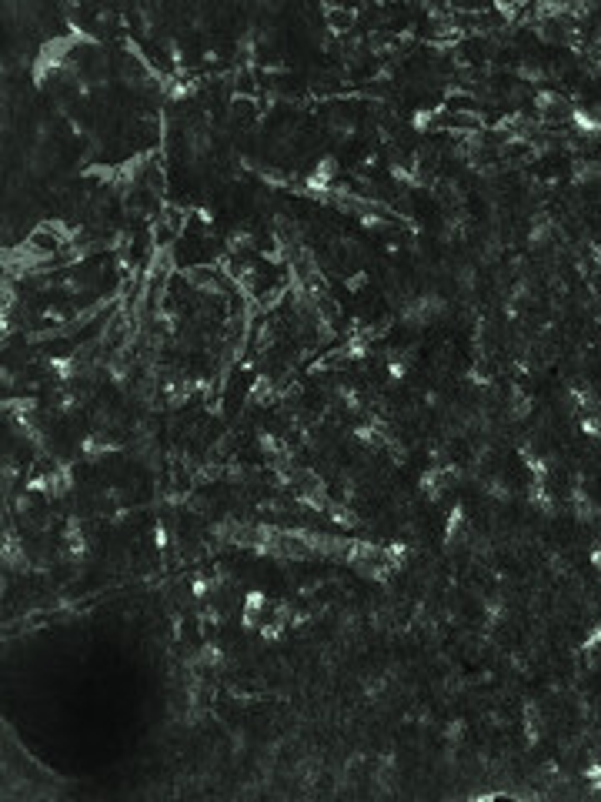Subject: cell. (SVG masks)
Wrapping results in <instances>:
<instances>
[{
    "label": "cell",
    "mask_w": 601,
    "mask_h": 802,
    "mask_svg": "<svg viewBox=\"0 0 601 802\" xmlns=\"http://www.w3.org/2000/svg\"><path fill=\"white\" fill-rule=\"evenodd\" d=\"M598 645H601V625L591 629V635H588V649H598Z\"/></svg>",
    "instance_id": "10"
},
{
    "label": "cell",
    "mask_w": 601,
    "mask_h": 802,
    "mask_svg": "<svg viewBox=\"0 0 601 802\" xmlns=\"http://www.w3.org/2000/svg\"><path fill=\"white\" fill-rule=\"evenodd\" d=\"M485 492H488L491 499H498V501L511 499V488L505 485V478H488V481H485Z\"/></svg>",
    "instance_id": "6"
},
{
    "label": "cell",
    "mask_w": 601,
    "mask_h": 802,
    "mask_svg": "<svg viewBox=\"0 0 601 802\" xmlns=\"http://www.w3.org/2000/svg\"><path fill=\"white\" fill-rule=\"evenodd\" d=\"M528 241H531V248H544V244L551 241V224H548V221H538L535 228H531V234H528Z\"/></svg>",
    "instance_id": "5"
},
{
    "label": "cell",
    "mask_w": 601,
    "mask_h": 802,
    "mask_svg": "<svg viewBox=\"0 0 601 802\" xmlns=\"http://www.w3.org/2000/svg\"><path fill=\"white\" fill-rule=\"evenodd\" d=\"M591 562H595V568H601V545H595V552H591Z\"/></svg>",
    "instance_id": "11"
},
{
    "label": "cell",
    "mask_w": 601,
    "mask_h": 802,
    "mask_svg": "<svg viewBox=\"0 0 601 802\" xmlns=\"http://www.w3.org/2000/svg\"><path fill=\"white\" fill-rule=\"evenodd\" d=\"M531 414V398L524 394L521 388L511 391V405H508V418L511 421H521V418H528Z\"/></svg>",
    "instance_id": "3"
},
{
    "label": "cell",
    "mask_w": 601,
    "mask_h": 802,
    "mask_svg": "<svg viewBox=\"0 0 601 802\" xmlns=\"http://www.w3.org/2000/svg\"><path fill=\"white\" fill-rule=\"evenodd\" d=\"M581 432L588 434V438H598L601 441V418L595 412H588L584 418H581Z\"/></svg>",
    "instance_id": "7"
},
{
    "label": "cell",
    "mask_w": 601,
    "mask_h": 802,
    "mask_svg": "<svg viewBox=\"0 0 601 802\" xmlns=\"http://www.w3.org/2000/svg\"><path fill=\"white\" fill-rule=\"evenodd\" d=\"M571 177H575V184H591V181L601 177V164L598 161H588V157H578L571 164Z\"/></svg>",
    "instance_id": "1"
},
{
    "label": "cell",
    "mask_w": 601,
    "mask_h": 802,
    "mask_svg": "<svg viewBox=\"0 0 601 802\" xmlns=\"http://www.w3.org/2000/svg\"><path fill=\"white\" fill-rule=\"evenodd\" d=\"M518 77H521V81H528V84H538V81H544V70L535 67V64H521V67H518Z\"/></svg>",
    "instance_id": "8"
},
{
    "label": "cell",
    "mask_w": 601,
    "mask_h": 802,
    "mask_svg": "<svg viewBox=\"0 0 601 802\" xmlns=\"http://www.w3.org/2000/svg\"><path fill=\"white\" fill-rule=\"evenodd\" d=\"M177 234H181V231H177L174 224H167V221H154V224H150V241H154L157 248H167L171 241H177Z\"/></svg>",
    "instance_id": "2"
},
{
    "label": "cell",
    "mask_w": 601,
    "mask_h": 802,
    "mask_svg": "<svg viewBox=\"0 0 601 802\" xmlns=\"http://www.w3.org/2000/svg\"><path fill=\"white\" fill-rule=\"evenodd\" d=\"M584 779L591 782V785H601V762H591L588 769H584Z\"/></svg>",
    "instance_id": "9"
},
{
    "label": "cell",
    "mask_w": 601,
    "mask_h": 802,
    "mask_svg": "<svg viewBox=\"0 0 601 802\" xmlns=\"http://www.w3.org/2000/svg\"><path fill=\"white\" fill-rule=\"evenodd\" d=\"M327 23H331V30H347L351 23H354V14L351 10H341V7H327Z\"/></svg>",
    "instance_id": "4"
}]
</instances>
